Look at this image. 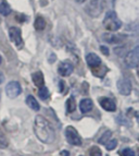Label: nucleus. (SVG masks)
<instances>
[{"instance_id": "f03ea898", "label": "nucleus", "mask_w": 139, "mask_h": 156, "mask_svg": "<svg viewBox=\"0 0 139 156\" xmlns=\"http://www.w3.org/2000/svg\"><path fill=\"white\" fill-rule=\"evenodd\" d=\"M103 26L108 31L115 32L121 29L122 22L120 21V19L117 18V16H116V13L114 11H109L106 14L104 20H103Z\"/></svg>"}, {"instance_id": "c85d7f7f", "label": "nucleus", "mask_w": 139, "mask_h": 156, "mask_svg": "<svg viewBox=\"0 0 139 156\" xmlns=\"http://www.w3.org/2000/svg\"><path fill=\"white\" fill-rule=\"evenodd\" d=\"M61 155H63V156H69V153H67V152H62Z\"/></svg>"}, {"instance_id": "4be33fe9", "label": "nucleus", "mask_w": 139, "mask_h": 156, "mask_svg": "<svg viewBox=\"0 0 139 156\" xmlns=\"http://www.w3.org/2000/svg\"><path fill=\"white\" fill-rule=\"evenodd\" d=\"M111 135H112L111 131H106V132H104V134H103L102 136L99 139V143H100V144H106L107 142H108V141L111 139Z\"/></svg>"}, {"instance_id": "aec40b11", "label": "nucleus", "mask_w": 139, "mask_h": 156, "mask_svg": "<svg viewBox=\"0 0 139 156\" xmlns=\"http://www.w3.org/2000/svg\"><path fill=\"white\" fill-rule=\"evenodd\" d=\"M38 95L39 97H40L41 99H47L48 97H49V91H48V89L47 87H45V86H41L40 90H39L38 92Z\"/></svg>"}, {"instance_id": "b1692460", "label": "nucleus", "mask_w": 139, "mask_h": 156, "mask_svg": "<svg viewBox=\"0 0 139 156\" xmlns=\"http://www.w3.org/2000/svg\"><path fill=\"white\" fill-rule=\"evenodd\" d=\"M121 156H135V152L131 148H124L120 152Z\"/></svg>"}, {"instance_id": "bb28decb", "label": "nucleus", "mask_w": 139, "mask_h": 156, "mask_svg": "<svg viewBox=\"0 0 139 156\" xmlns=\"http://www.w3.org/2000/svg\"><path fill=\"white\" fill-rule=\"evenodd\" d=\"M57 59V57H56V55H54V54H50L49 55V62L50 63H52V62H54V60Z\"/></svg>"}, {"instance_id": "6ab92c4d", "label": "nucleus", "mask_w": 139, "mask_h": 156, "mask_svg": "<svg viewBox=\"0 0 139 156\" xmlns=\"http://www.w3.org/2000/svg\"><path fill=\"white\" fill-rule=\"evenodd\" d=\"M9 146V141L8 138L5 136V134L0 130V148H7Z\"/></svg>"}, {"instance_id": "412c9836", "label": "nucleus", "mask_w": 139, "mask_h": 156, "mask_svg": "<svg viewBox=\"0 0 139 156\" xmlns=\"http://www.w3.org/2000/svg\"><path fill=\"white\" fill-rule=\"evenodd\" d=\"M106 146L108 151H112V150H114L117 146V140L116 139H110L106 143Z\"/></svg>"}, {"instance_id": "ddd939ff", "label": "nucleus", "mask_w": 139, "mask_h": 156, "mask_svg": "<svg viewBox=\"0 0 139 156\" xmlns=\"http://www.w3.org/2000/svg\"><path fill=\"white\" fill-rule=\"evenodd\" d=\"M103 41L109 44H119V43L122 42V37L120 35H116V34H109L106 33L103 34L102 36Z\"/></svg>"}, {"instance_id": "9b49d317", "label": "nucleus", "mask_w": 139, "mask_h": 156, "mask_svg": "<svg viewBox=\"0 0 139 156\" xmlns=\"http://www.w3.org/2000/svg\"><path fill=\"white\" fill-rule=\"evenodd\" d=\"M100 105L103 109L108 110V112H115V109H116V105L113 99L107 98V97L100 99Z\"/></svg>"}, {"instance_id": "f8f14e48", "label": "nucleus", "mask_w": 139, "mask_h": 156, "mask_svg": "<svg viewBox=\"0 0 139 156\" xmlns=\"http://www.w3.org/2000/svg\"><path fill=\"white\" fill-rule=\"evenodd\" d=\"M93 101L89 98L82 99L80 103V109L83 114H86V112H90V110L93 109Z\"/></svg>"}, {"instance_id": "f3484780", "label": "nucleus", "mask_w": 139, "mask_h": 156, "mask_svg": "<svg viewBox=\"0 0 139 156\" xmlns=\"http://www.w3.org/2000/svg\"><path fill=\"white\" fill-rule=\"evenodd\" d=\"M34 26H35V29L37 31H41V30H44L46 27V21H45V19L42 16H38L36 18L35 20V23H34Z\"/></svg>"}, {"instance_id": "7ed1b4c3", "label": "nucleus", "mask_w": 139, "mask_h": 156, "mask_svg": "<svg viewBox=\"0 0 139 156\" xmlns=\"http://www.w3.org/2000/svg\"><path fill=\"white\" fill-rule=\"evenodd\" d=\"M103 11V0H89L86 12L93 18H97L102 13Z\"/></svg>"}, {"instance_id": "39448f33", "label": "nucleus", "mask_w": 139, "mask_h": 156, "mask_svg": "<svg viewBox=\"0 0 139 156\" xmlns=\"http://www.w3.org/2000/svg\"><path fill=\"white\" fill-rule=\"evenodd\" d=\"M65 136H66L67 142L72 145L80 146L82 144V139L74 127H67L65 129Z\"/></svg>"}, {"instance_id": "a878e982", "label": "nucleus", "mask_w": 139, "mask_h": 156, "mask_svg": "<svg viewBox=\"0 0 139 156\" xmlns=\"http://www.w3.org/2000/svg\"><path fill=\"white\" fill-rule=\"evenodd\" d=\"M100 50L106 56H108L110 52H109V48L107 46H100Z\"/></svg>"}, {"instance_id": "cd10ccee", "label": "nucleus", "mask_w": 139, "mask_h": 156, "mask_svg": "<svg viewBox=\"0 0 139 156\" xmlns=\"http://www.w3.org/2000/svg\"><path fill=\"white\" fill-rule=\"evenodd\" d=\"M3 81H5V76H3V73L0 71V84L2 83Z\"/></svg>"}, {"instance_id": "c756f323", "label": "nucleus", "mask_w": 139, "mask_h": 156, "mask_svg": "<svg viewBox=\"0 0 139 156\" xmlns=\"http://www.w3.org/2000/svg\"><path fill=\"white\" fill-rule=\"evenodd\" d=\"M76 2H78V3H82V2H85L86 0H75Z\"/></svg>"}, {"instance_id": "6e6552de", "label": "nucleus", "mask_w": 139, "mask_h": 156, "mask_svg": "<svg viewBox=\"0 0 139 156\" xmlns=\"http://www.w3.org/2000/svg\"><path fill=\"white\" fill-rule=\"evenodd\" d=\"M73 70H74V66L72 65V62H70L69 60H64L60 63L59 68H58V72L60 76H69L72 74Z\"/></svg>"}, {"instance_id": "f257e3e1", "label": "nucleus", "mask_w": 139, "mask_h": 156, "mask_svg": "<svg viewBox=\"0 0 139 156\" xmlns=\"http://www.w3.org/2000/svg\"><path fill=\"white\" fill-rule=\"evenodd\" d=\"M34 132L39 141L44 143H51L54 140V131L51 125L42 116H37L34 121Z\"/></svg>"}, {"instance_id": "423d86ee", "label": "nucleus", "mask_w": 139, "mask_h": 156, "mask_svg": "<svg viewBox=\"0 0 139 156\" xmlns=\"http://www.w3.org/2000/svg\"><path fill=\"white\" fill-rule=\"evenodd\" d=\"M5 93L10 98H15L16 96H19L22 93V87L21 84L16 81H11L7 84L5 86Z\"/></svg>"}, {"instance_id": "20e7f679", "label": "nucleus", "mask_w": 139, "mask_h": 156, "mask_svg": "<svg viewBox=\"0 0 139 156\" xmlns=\"http://www.w3.org/2000/svg\"><path fill=\"white\" fill-rule=\"evenodd\" d=\"M139 61V47H135L134 49L127 52V55L125 56L124 62L128 68H136L138 66Z\"/></svg>"}, {"instance_id": "2eb2a0df", "label": "nucleus", "mask_w": 139, "mask_h": 156, "mask_svg": "<svg viewBox=\"0 0 139 156\" xmlns=\"http://www.w3.org/2000/svg\"><path fill=\"white\" fill-rule=\"evenodd\" d=\"M26 104L29 105V107H31L32 109L34 110H39V104L38 101H36V98L34 96H32V95H29V96L26 97Z\"/></svg>"}, {"instance_id": "9d476101", "label": "nucleus", "mask_w": 139, "mask_h": 156, "mask_svg": "<svg viewBox=\"0 0 139 156\" xmlns=\"http://www.w3.org/2000/svg\"><path fill=\"white\" fill-rule=\"evenodd\" d=\"M86 62L89 66L90 68H97L99 66H101V59L99 58V56H97L96 54H93L90 52L86 56Z\"/></svg>"}, {"instance_id": "7c9ffc66", "label": "nucleus", "mask_w": 139, "mask_h": 156, "mask_svg": "<svg viewBox=\"0 0 139 156\" xmlns=\"http://www.w3.org/2000/svg\"><path fill=\"white\" fill-rule=\"evenodd\" d=\"M1 61H2V58H1V56H0V65H1Z\"/></svg>"}, {"instance_id": "0eeeda50", "label": "nucleus", "mask_w": 139, "mask_h": 156, "mask_svg": "<svg viewBox=\"0 0 139 156\" xmlns=\"http://www.w3.org/2000/svg\"><path fill=\"white\" fill-rule=\"evenodd\" d=\"M9 36L16 47L21 48L23 46V39H22V35H21V30L19 27H14V26L10 27L9 29Z\"/></svg>"}, {"instance_id": "a211bd4d", "label": "nucleus", "mask_w": 139, "mask_h": 156, "mask_svg": "<svg viewBox=\"0 0 139 156\" xmlns=\"http://www.w3.org/2000/svg\"><path fill=\"white\" fill-rule=\"evenodd\" d=\"M75 109H76V101L74 97H70L66 101V110L69 112H73Z\"/></svg>"}, {"instance_id": "4468645a", "label": "nucleus", "mask_w": 139, "mask_h": 156, "mask_svg": "<svg viewBox=\"0 0 139 156\" xmlns=\"http://www.w3.org/2000/svg\"><path fill=\"white\" fill-rule=\"evenodd\" d=\"M32 78H33V82L34 84L36 86H38V87H41V86H44L45 84V79H44V74L40 72V71H37V72H35L32 76Z\"/></svg>"}, {"instance_id": "5701e85b", "label": "nucleus", "mask_w": 139, "mask_h": 156, "mask_svg": "<svg viewBox=\"0 0 139 156\" xmlns=\"http://www.w3.org/2000/svg\"><path fill=\"white\" fill-rule=\"evenodd\" d=\"M89 154L90 156H102V153H101L100 148L98 146H93V147L90 148Z\"/></svg>"}, {"instance_id": "393cba45", "label": "nucleus", "mask_w": 139, "mask_h": 156, "mask_svg": "<svg viewBox=\"0 0 139 156\" xmlns=\"http://www.w3.org/2000/svg\"><path fill=\"white\" fill-rule=\"evenodd\" d=\"M114 52H115L117 56H120V57H123V56H125L126 48H125V47H117V48H114Z\"/></svg>"}, {"instance_id": "dca6fc26", "label": "nucleus", "mask_w": 139, "mask_h": 156, "mask_svg": "<svg viewBox=\"0 0 139 156\" xmlns=\"http://www.w3.org/2000/svg\"><path fill=\"white\" fill-rule=\"evenodd\" d=\"M10 12H11V8L10 5H9V3L5 0H2L0 2V13L2 16H8V14H10Z\"/></svg>"}, {"instance_id": "1a4fd4ad", "label": "nucleus", "mask_w": 139, "mask_h": 156, "mask_svg": "<svg viewBox=\"0 0 139 156\" xmlns=\"http://www.w3.org/2000/svg\"><path fill=\"white\" fill-rule=\"evenodd\" d=\"M117 90L123 95H129L131 92V82L126 78L117 81Z\"/></svg>"}]
</instances>
